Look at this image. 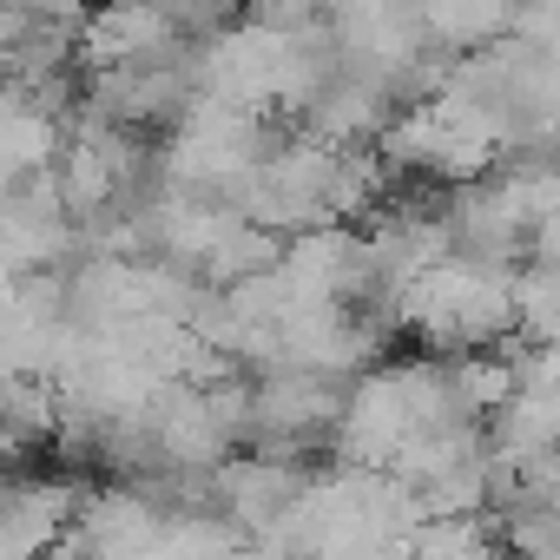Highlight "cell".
<instances>
[{
    "mask_svg": "<svg viewBox=\"0 0 560 560\" xmlns=\"http://www.w3.org/2000/svg\"><path fill=\"white\" fill-rule=\"evenodd\" d=\"M389 311H396L429 350H448V357L494 350V343L514 337V270L448 257V264L422 270L416 284H402V291L389 298Z\"/></svg>",
    "mask_w": 560,
    "mask_h": 560,
    "instance_id": "1",
    "label": "cell"
},
{
    "mask_svg": "<svg viewBox=\"0 0 560 560\" xmlns=\"http://www.w3.org/2000/svg\"><path fill=\"white\" fill-rule=\"evenodd\" d=\"M165 514L172 508L145 481H106V488H86L73 540L86 547V560H145L159 527H165Z\"/></svg>",
    "mask_w": 560,
    "mask_h": 560,
    "instance_id": "2",
    "label": "cell"
},
{
    "mask_svg": "<svg viewBox=\"0 0 560 560\" xmlns=\"http://www.w3.org/2000/svg\"><path fill=\"white\" fill-rule=\"evenodd\" d=\"M191 54L172 8H106V14H86V34H80V60L93 73H119V67H159V60H178Z\"/></svg>",
    "mask_w": 560,
    "mask_h": 560,
    "instance_id": "3",
    "label": "cell"
}]
</instances>
